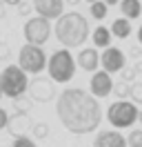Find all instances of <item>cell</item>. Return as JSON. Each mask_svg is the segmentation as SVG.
I'll return each instance as SVG.
<instances>
[{
    "instance_id": "1",
    "label": "cell",
    "mask_w": 142,
    "mask_h": 147,
    "mask_svg": "<svg viewBox=\"0 0 142 147\" xmlns=\"http://www.w3.org/2000/svg\"><path fill=\"white\" fill-rule=\"evenodd\" d=\"M56 111L62 127L71 134H89L96 131L102 120V107L91 92H84L80 87H67L62 89L56 102Z\"/></svg>"
},
{
    "instance_id": "2",
    "label": "cell",
    "mask_w": 142,
    "mask_h": 147,
    "mask_svg": "<svg viewBox=\"0 0 142 147\" xmlns=\"http://www.w3.org/2000/svg\"><path fill=\"white\" fill-rule=\"evenodd\" d=\"M56 38L62 47L67 49H76L82 47L89 38V22L87 18L78 13V11H69V13H62L58 22H56Z\"/></svg>"
},
{
    "instance_id": "3",
    "label": "cell",
    "mask_w": 142,
    "mask_h": 147,
    "mask_svg": "<svg viewBox=\"0 0 142 147\" xmlns=\"http://www.w3.org/2000/svg\"><path fill=\"white\" fill-rule=\"evenodd\" d=\"M0 87L5 96L9 98H20L25 96V92H29V78H27V71L20 67V65H9L0 71Z\"/></svg>"
},
{
    "instance_id": "4",
    "label": "cell",
    "mask_w": 142,
    "mask_h": 147,
    "mask_svg": "<svg viewBox=\"0 0 142 147\" xmlns=\"http://www.w3.org/2000/svg\"><path fill=\"white\" fill-rule=\"evenodd\" d=\"M76 65H78V60L71 56V51L67 47L53 51L51 58H49V65H47L49 78H53L56 83H69L76 76Z\"/></svg>"
},
{
    "instance_id": "5",
    "label": "cell",
    "mask_w": 142,
    "mask_h": 147,
    "mask_svg": "<svg viewBox=\"0 0 142 147\" xmlns=\"http://www.w3.org/2000/svg\"><path fill=\"white\" fill-rule=\"evenodd\" d=\"M107 120L115 129L131 127L135 120H140V109H138V105L133 100H115L107 109Z\"/></svg>"
},
{
    "instance_id": "6",
    "label": "cell",
    "mask_w": 142,
    "mask_h": 147,
    "mask_svg": "<svg viewBox=\"0 0 142 147\" xmlns=\"http://www.w3.org/2000/svg\"><path fill=\"white\" fill-rule=\"evenodd\" d=\"M18 65H20L27 74H36V76H38V74L49 65V60H47V54L42 51V47H40V45H31V42H27V45L20 47Z\"/></svg>"
},
{
    "instance_id": "7",
    "label": "cell",
    "mask_w": 142,
    "mask_h": 147,
    "mask_svg": "<svg viewBox=\"0 0 142 147\" xmlns=\"http://www.w3.org/2000/svg\"><path fill=\"white\" fill-rule=\"evenodd\" d=\"M51 36V25H49V18L44 16H33L25 22V38L27 42L31 45H40L42 47Z\"/></svg>"
},
{
    "instance_id": "8",
    "label": "cell",
    "mask_w": 142,
    "mask_h": 147,
    "mask_svg": "<svg viewBox=\"0 0 142 147\" xmlns=\"http://www.w3.org/2000/svg\"><path fill=\"white\" fill-rule=\"evenodd\" d=\"M53 78H33L29 83V98L36 102H49L53 100L56 96V89H53Z\"/></svg>"
},
{
    "instance_id": "9",
    "label": "cell",
    "mask_w": 142,
    "mask_h": 147,
    "mask_svg": "<svg viewBox=\"0 0 142 147\" xmlns=\"http://www.w3.org/2000/svg\"><path fill=\"white\" fill-rule=\"evenodd\" d=\"M113 78H111V74L109 71H93L91 76V83H89V92L93 94L96 98H107L109 94L113 92Z\"/></svg>"
},
{
    "instance_id": "10",
    "label": "cell",
    "mask_w": 142,
    "mask_h": 147,
    "mask_svg": "<svg viewBox=\"0 0 142 147\" xmlns=\"http://www.w3.org/2000/svg\"><path fill=\"white\" fill-rule=\"evenodd\" d=\"M100 63H102V69L109 74H115V71H122L124 69V63H127V58H124L122 49H118V47H107L102 56H100Z\"/></svg>"
},
{
    "instance_id": "11",
    "label": "cell",
    "mask_w": 142,
    "mask_h": 147,
    "mask_svg": "<svg viewBox=\"0 0 142 147\" xmlns=\"http://www.w3.org/2000/svg\"><path fill=\"white\" fill-rule=\"evenodd\" d=\"M38 16H44V18H60L64 13V0H33L31 2Z\"/></svg>"
},
{
    "instance_id": "12",
    "label": "cell",
    "mask_w": 142,
    "mask_h": 147,
    "mask_svg": "<svg viewBox=\"0 0 142 147\" xmlns=\"http://www.w3.org/2000/svg\"><path fill=\"white\" fill-rule=\"evenodd\" d=\"M93 147H129V143L120 131H100L93 140Z\"/></svg>"
},
{
    "instance_id": "13",
    "label": "cell",
    "mask_w": 142,
    "mask_h": 147,
    "mask_svg": "<svg viewBox=\"0 0 142 147\" xmlns=\"http://www.w3.org/2000/svg\"><path fill=\"white\" fill-rule=\"evenodd\" d=\"M100 56L102 54H98L93 47H89V49H82L78 54V67L80 69H84V71H98V67H100Z\"/></svg>"
},
{
    "instance_id": "14",
    "label": "cell",
    "mask_w": 142,
    "mask_h": 147,
    "mask_svg": "<svg viewBox=\"0 0 142 147\" xmlns=\"http://www.w3.org/2000/svg\"><path fill=\"white\" fill-rule=\"evenodd\" d=\"M31 127V118H29V114H16L13 118L9 120V131L16 136H25L27 131Z\"/></svg>"
},
{
    "instance_id": "15",
    "label": "cell",
    "mask_w": 142,
    "mask_h": 147,
    "mask_svg": "<svg viewBox=\"0 0 142 147\" xmlns=\"http://www.w3.org/2000/svg\"><path fill=\"white\" fill-rule=\"evenodd\" d=\"M91 38H93V45H96V47H100V49H107V47H111L113 31H111V29H107L104 25H100V27L93 29Z\"/></svg>"
},
{
    "instance_id": "16",
    "label": "cell",
    "mask_w": 142,
    "mask_h": 147,
    "mask_svg": "<svg viewBox=\"0 0 142 147\" xmlns=\"http://www.w3.org/2000/svg\"><path fill=\"white\" fill-rule=\"evenodd\" d=\"M111 31H113L115 38H120V40H124V38L131 36V20L129 18H115L113 25H111Z\"/></svg>"
},
{
    "instance_id": "17",
    "label": "cell",
    "mask_w": 142,
    "mask_h": 147,
    "mask_svg": "<svg viewBox=\"0 0 142 147\" xmlns=\"http://www.w3.org/2000/svg\"><path fill=\"white\" fill-rule=\"evenodd\" d=\"M120 11H122L124 18L133 20L142 13V2L140 0H122V2H120Z\"/></svg>"
},
{
    "instance_id": "18",
    "label": "cell",
    "mask_w": 142,
    "mask_h": 147,
    "mask_svg": "<svg viewBox=\"0 0 142 147\" xmlns=\"http://www.w3.org/2000/svg\"><path fill=\"white\" fill-rule=\"evenodd\" d=\"M89 11H91V16L96 20H102L107 16V11H109V5H107L104 0H98V2H93V5H89Z\"/></svg>"
},
{
    "instance_id": "19",
    "label": "cell",
    "mask_w": 142,
    "mask_h": 147,
    "mask_svg": "<svg viewBox=\"0 0 142 147\" xmlns=\"http://www.w3.org/2000/svg\"><path fill=\"white\" fill-rule=\"evenodd\" d=\"M31 98H25V96H20V98H13V107H16L18 114H29V107H31Z\"/></svg>"
},
{
    "instance_id": "20",
    "label": "cell",
    "mask_w": 142,
    "mask_h": 147,
    "mask_svg": "<svg viewBox=\"0 0 142 147\" xmlns=\"http://www.w3.org/2000/svg\"><path fill=\"white\" fill-rule=\"evenodd\" d=\"M129 147H142V129H131L129 136H127Z\"/></svg>"
},
{
    "instance_id": "21",
    "label": "cell",
    "mask_w": 142,
    "mask_h": 147,
    "mask_svg": "<svg viewBox=\"0 0 142 147\" xmlns=\"http://www.w3.org/2000/svg\"><path fill=\"white\" fill-rule=\"evenodd\" d=\"M113 92H115V96H118L120 100H124V98L131 94V85H127V80H122V83H118L113 87Z\"/></svg>"
},
{
    "instance_id": "22",
    "label": "cell",
    "mask_w": 142,
    "mask_h": 147,
    "mask_svg": "<svg viewBox=\"0 0 142 147\" xmlns=\"http://www.w3.org/2000/svg\"><path fill=\"white\" fill-rule=\"evenodd\" d=\"M129 96H131V100L135 102V105H142V83H133Z\"/></svg>"
},
{
    "instance_id": "23",
    "label": "cell",
    "mask_w": 142,
    "mask_h": 147,
    "mask_svg": "<svg viewBox=\"0 0 142 147\" xmlns=\"http://www.w3.org/2000/svg\"><path fill=\"white\" fill-rule=\"evenodd\" d=\"M11 147H38V145H36L29 136H16L13 143H11Z\"/></svg>"
},
{
    "instance_id": "24",
    "label": "cell",
    "mask_w": 142,
    "mask_h": 147,
    "mask_svg": "<svg viewBox=\"0 0 142 147\" xmlns=\"http://www.w3.org/2000/svg\"><path fill=\"white\" fill-rule=\"evenodd\" d=\"M33 134H36L38 138H47V134H49V127H47L44 123H38V125L33 127Z\"/></svg>"
},
{
    "instance_id": "25",
    "label": "cell",
    "mask_w": 142,
    "mask_h": 147,
    "mask_svg": "<svg viewBox=\"0 0 142 147\" xmlns=\"http://www.w3.org/2000/svg\"><path fill=\"white\" fill-rule=\"evenodd\" d=\"M9 114L5 109H2V107H0V129H5V127H9Z\"/></svg>"
},
{
    "instance_id": "26",
    "label": "cell",
    "mask_w": 142,
    "mask_h": 147,
    "mask_svg": "<svg viewBox=\"0 0 142 147\" xmlns=\"http://www.w3.org/2000/svg\"><path fill=\"white\" fill-rule=\"evenodd\" d=\"M9 56H11L9 54V45L7 42H0V60H7Z\"/></svg>"
},
{
    "instance_id": "27",
    "label": "cell",
    "mask_w": 142,
    "mask_h": 147,
    "mask_svg": "<svg viewBox=\"0 0 142 147\" xmlns=\"http://www.w3.org/2000/svg\"><path fill=\"white\" fill-rule=\"evenodd\" d=\"M122 71H124V80H127V83H129V80H133V76L138 74L135 69H122Z\"/></svg>"
},
{
    "instance_id": "28",
    "label": "cell",
    "mask_w": 142,
    "mask_h": 147,
    "mask_svg": "<svg viewBox=\"0 0 142 147\" xmlns=\"http://www.w3.org/2000/svg\"><path fill=\"white\" fill-rule=\"evenodd\" d=\"M31 7H33V5H31ZM31 7H29V5H25V2H22V5L18 7V11H20L22 16H27V13H29V9H31Z\"/></svg>"
},
{
    "instance_id": "29",
    "label": "cell",
    "mask_w": 142,
    "mask_h": 147,
    "mask_svg": "<svg viewBox=\"0 0 142 147\" xmlns=\"http://www.w3.org/2000/svg\"><path fill=\"white\" fill-rule=\"evenodd\" d=\"M5 5H7V2H5V0H0V20L7 16V9H5Z\"/></svg>"
},
{
    "instance_id": "30",
    "label": "cell",
    "mask_w": 142,
    "mask_h": 147,
    "mask_svg": "<svg viewBox=\"0 0 142 147\" xmlns=\"http://www.w3.org/2000/svg\"><path fill=\"white\" fill-rule=\"evenodd\" d=\"M7 5H11V7H20L22 5V0H5Z\"/></svg>"
},
{
    "instance_id": "31",
    "label": "cell",
    "mask_w": 142,
    "mask_h": 147,
    "mask_svg": "<svg viewBox=\"0 0 142 147\" xmlns=\"http://www.w3.org/2000/svg\"><path fill=\"white\" fill-rule=\"evenodd\" d=\"M107 5H109V7H113V5H120V2H122V0H104Z\"/></svg>"
},
{
    "instance_id": "32",
    "label": "cell",
    "mask_w": 142,
    "mask_h": 147,
    "mask_svg": "<svg viewBox=\"0 0 142 147\" xmlns=\"http://www.w3.org/2000/svg\"><path fill=\"white\" fill-rule=\"evenodd\" d=\"M138 42H140V47H142V25H140V29H138Z\"/></svg>"
},
{
    "instance_id": "33",
    "label": "cell",
    "mask_w": 142,
    "mask_h": 147,
    "mask_svg": "<svg viewBox=\"0 0 142 147\" xmlns=\"http://www.w3.org/2000/svg\"><path fill=\"white\" fill-rule=\"evenodd\" d=\"M133 69H135V71L140 74V71H142V63H138V65H135V67H133Z\"/></svg>"
},
{
    "instance_id": "34",
    "label": "cell",
    "mask_w": 142,
    "mask_h": 147,
    "mask_svg": "<svg viewBox=\"0 0 142 147\" xmlns=\"http://www.w3.org/2000/svg\"><path fill=\"white\" fill-rule=\"evenodd\" d=\"M64 2H67V5H78L80 0H64Z\"/></svg>"
},
{
    "instance_id": "35",
    "label": "cell",
    "mask_w": 142,
    "mask_h": 147,
    "mask_svg": "<svg viewBox=\"0 0 142 147\" xmlns=\"http://www.w3.org/2000/svg\"><path fill=\"white\" fill-rule=\"evenodd\" d=\"M84 2H87V5H93V2H98V0H84Z\"/></svg>"
},
{
    "instance_id": "36",
    "label": "cell",
    "mask_w": 142,
    "mask_h": 147,
    "mask_svg": "<svg viewBox=\"0 0 142 147\" xmlns=\"http://www.w3.org/2000/svg\"><path fill=\"white\" fill-rule=\"evenodd\" d=\"M2 96H5V92H2V87H0V98H2Z\"/></svg>"
},
{
    "instance_id": "37",
    "label": "cell",
    "mask_w": 142,
    "mask_h": 147,
    "mask_svg": "<svg viewBox=\"0 0 142 147\" xmlns=\"http://www.w3.org/2000/svg\"><path fill=\"white\" fill-rule=\"evenodd\" d=\"M140 123H142V111H140Z\"/></svg>"
}]
</instances>
